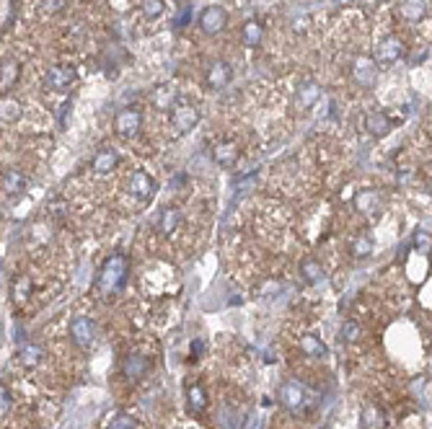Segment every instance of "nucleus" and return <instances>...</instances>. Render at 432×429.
Instances as JSON below:
<instances>
[{
    "label": "nucleus",
    "instance_id": "obj_37",
    "mask_svg": "<svg viewBox=\"0 0 432 429\" xmlns=\"http://www.w3.org/2000/svg\"><path fill=\"white\" fill-rule=\"evenodd\" d=\"M0 396H3V417H6V414L10 411V406H13V399H10V393L6 388L0 390Z\"/></svg>",
    "mask_w": 432,
    "mask_h": 429
},
{
    "label": "nucleus",
    "instance_id": "obj_21",
    "mask_svg": "<svg viewBox=\"0 0 432 429\" xmlns=\"http://www.w3.org/2000/svg\"><path fill=\"white\" fill-rule=\"evenodd\" d=\"M238 145L236 143H217L215 147H213V161H215L220 168H233L238 163Z\"/></svg>",
    "mask_w": 432,
    "mask_h": 429
},
{
    "label": "nucleus",
    "instance_id": "obj_27",
    "mask_svg": "<svg viewBox=\"0 0 432 429\" xmlns=\"http://www.w3.org/2000/svg\"><path fill=\"white\" fill-rule=\"evenodd\" d=\"M42 357H44V352H42V347H37V344H21L19 347V360L24 367H37L42 362Z\"/></svg>",
    "mask_w": 432,
    "mask_h": 429
},
{
    "label": "nucleus",
    "instance_id": "obj_9",
    "mask_svg": "<svg viewBox=\"0 0 432 429\" xmlns=\"http://www.w3.org/2000/svg\"><path fill=\"white\" fill-rule=\"evenodd\" d=\"M228 26V13L223 6H207L199 13V29L205 31L207 37H215L220 31H226Z\"/></svg>",
    "mask_w": 432,
    "mask_h": 429
},
{
    "label": "nucleus",
    "instance_id": "obj_6",
    "mask_svg": "<svg viewBox=\"0 0 432 429\" xmlns=\"http://www.w3.org/2000/svg\"><path fill=\"white\" fill-rule=\"evenodd\" d=\"M75 78H78V73L73 65H52L44 75V88L52 93H65L75 83Z\"/></svg>",
    "mask_w": 432,
    "mask_h": 429
},
{
    "label": "nucleus",
    "instance_id": "obj_23",
    "mask_svg": "<svg viewBox=\"0 0 432 429\" xmlns=\"http://www.w3.org/2000/svg\"><path fill=\"white\" fill-rule=\"evenodd\" d=\"M399 13L406 21H422L430 13V0H402L399 3Z\"/></svg>",
    "mask_w": 432,
    "mask_h": 429
},
{
    "label": "nucleus",
    "instance_id": "obj_4",
    "mask_svg": "<svg viewBox=\"0 0 432 429\" xmlns=\"http://www.w3.org/2000/svg\"><path fill=\"white\" fill-rule=\"evenodd\" d=\"M197 125H199V109H197L195 104L179 101L177 107L171 109V129H174L177 135H187Z\"/></svg>",
    "mask_w": 432,
    "mask_h": 429
},
{
    "label": "nucleus",
    "instance_id": "obj_8",
    "mask_svg": "<svg viewBox=\"0 0 432 429\" xmlns=\"http://www.w3.org/2000/svg\"><path fill=\"white\" fill-rule=\"evenodd\" d=\"M406 55V47H404V42L399 37H384V39L378 42V47H375V55L373 60L378 65H393V62H399V60Z\"/></svg>",
    "mask_w": 432,
    "mask_h": 429
},
{
    "label": "nucleus",
    "instance_id": "obj_2",
    "mask_svg": "<svg viewBox=\"0 0 432 429\" xmlns=\"http://www.w3.org/2000/svg\"><path fill=\"white\" fill-rule=\"evenodd\" d=\"M68 334H70V342L83 352H89L96 344V323L89 316H75L68 323Z\"/></svg>",
    "mask_w": 432,
    "mask_h": 429
},
{
    "label": "nucleus",
    "instance_id": "obj_18",
    "mask_svg": "<svg viewBox=\"0 0 432 429\" xmlns=\"http://www.w3.org/2000/svg\"><path fill=\"white\" fill-rule=\"evenodd\" d=\"M181 225V210L179 207H163L156 217V230L161 235H174Z\"/></svg>",
    "mask_w": 432,
    "mask_h": 429
},
{
    "label": "nucleus",
    "instance_id": "obj_1",
    "mask_svg": "<svg viewBox=\"0 0 432 429\" xmlns=\"http://www.w3.org/2000/svg\"><path fill=\"white\" fill-rule=\"evenodd\" d=\"M127 259L122 254H114L109 256L107 262H104V266L98 269V277H96V290L101 295H107V298H111L114 293H119L122 287H125V282H127Z\"/></svg>",
    "mask_w": 432,
    "mask_h": 429
},
{
    "label": "nucleus",
    "instance_id": "obj_36",
    "mask_svg": "<svg viewBox=\"0 0 432 429\" xmlns=\"http://www.w3.org/2000/svg\"><path fill=\"white\" fill-rule=\"evenodd\" d=\"M414 246H417L422 254H430L432 251V235L424 233V230H420V233L414 235Z\"/></svg>",
    "mask_w": 432,
    "mask_h": 429
},
{
    "label": "nucleus",
    "instance_id": "obj_22",
    "mask_svg": "<svg viewBox=\"0 0 432 429\" xmlns=\"http://www.w3.org/2000/svg\"><path fill=\"white\" fill-rule=\"evenodd\" d=\"M295 96H298V104L303 109H314L321 101V86L316 80H303L295 91Z\"/></svg>",
    "mask_w": 432,
    "mask_h": 429
},
{
    "label": "nucleus",
    "instance_id": "obj_10",
    "mask_svg": "<svg viewBox=\"0 0 432 429\" xmlns=\"http://www.w3.org/2000/svg\"><path fill=\"white\" fill-rule=\"evenodd\" d=\"M119 163H122V156H119L114 147H101L91 158V171L96 176H109L117 171Z\"/></svg>",
    "mask_w": 432,
    "mask_h": 429
},
{
    "label": "nucleus",
    "instance_id": "obj_11",
    "mask_svg": "<svg viewBox=\"0 0 432 429\" xmlns=\"http://www.w3.org/2000/svg\"><path fill=\"white\" fill-rule=\"evenodd\" d=\"M352 78L357 80V86L370 88L375 80H378V62H375L373 57H365V55L354 57V62H352Z\"/></svg>",
    "mask_w": 432,
    "mask_h": 429
},
{
    "label": "nucleus",
    "instance_id": "obj_31",
    "mask_svg": "<svg viewBox=\"0 0 432 429\" xmlns=\"http://www.w3.org/2000/svg\"><path fill=\"white\" fill-rule=\"evenodd\" d=\"M350 254L354 259H368V256L373 254V241L368 235H357L352 244H350Z\"/></svg>",
    "mask_w": 432,
    "mask_h": 429
},
{
    "label": "nucleus",
    "instance_id": "obj_32",
    "mask_svg": "<svg viewBox=\"0 0 432 429\" xmlns=\"http://www.w3.org/2000/svg\"><path fill=\"white\" fill-rule=\"evenodd\" d=\"M166 13V3L163 0H143V16L147 21H156Z\"/></svg>",
    "mask_w": 432,
    "mask_h": 429
},
{
    "label": "nucleus",
    "instance_id": "obj_26",
    "mask_svg": "<svg viewBox=\"0 0 432 429\" xmlns=\"http://www.w3.org/2000/svg\"><path fill=\"white\" fill-rule=\"evenodd\" d=\"M21 114H24L21 101H16L13 96H3V104H0V117H3V125H13V122H19Z\"/></svg>",
    "mask_w": 432,
    "mask_h": 429
},
{
    "label": "nucleus",
    "instance_id": "obj_33",
    "mask_svg": "<svg viewBox=\"0 0 432 429\" xmlns=\"http://www.w3.org/2000/svg\"><path fill=\"white\" fill-rule=\"evenodd\" d=\"M107 429H135V419H132L129 414H125V411H119V414H114V417L109 419Z\"/></svg>",
    "mask_w": 432,
    "mask_h": 429
},
{
    "label": "nucleus",
    "instance_id": "obj_15",
    "mask_svg": "<svg viewBox=\"0 0 432 429\" xmlns=\"http://www.w3.org/2000/svg\"><path fill=\"white\" fill-rule=\"evenodd\" d=\"M150 372V360L143 357V354H127L125 362H122V375L132 383H140Z\"/></svg>",
    "mask_w": 432,
    "mask_h": 429
},
{
    "label": "nucleus",
    "instance_id": "obj_19",
    "mask_svg": "<svg viewBox=\"0 0 432 429\" xmlns=\"http://www.w3.org/2000/svg\"><path fill=\"white\" fill-rule=\"evenodd\" d=\"M391 127H393L391 119L381 109H373V111L365 114V132H370L373 137H386L391 132Z\"/></svg>",
    "mask_w": 432,
    "mask_h": 429
},
{
    "label": "nucleus",
    "instance_id": "obj_13",
    "mask_svg": "<svg viewBox=\"0 0 432 429\" xmlns=\"http://www.w3.org/2000/svg\"><path fill=\"white\" fill-rule=\"evenodd\" d=\"M179 104V91L171 83H158L150 91V107H156L158 111H171Z\"/></svg>",
    "mask_w": 432,
    "mask_h": 429
},
{
    "label": "nucleus",
    "instance_id": "obj_12",
    "mask_svg": "<svg viewBox=\"0 0 432 429\" xmlns=\"http://www.w3.org/2000/svg\"><path fill=\"white\" fill-rule=\"evenodd\" d=\"M205 78H207V86L213 88V91H223L228 88L231 78H233V70L228 65L226 60H213L205 70Z\"/></svg>",
    "mask_w": 432,
    "mask_h": 429
},
{
    "label": "nucleus",
    "instance_id": "obj_14",
    "mask_svg": "<svg viewBox=\"0 0 432 429\" xmlns=\"http://www.w3.org/2000/svg\"><path fill=\"white\" fill-rule=\"evenodd\" d=\"M354 207H357V212L365 214L368 220H373V217L381 214L384 202H381V194H378V192H373V189H363V192H357V197H354Z\"/></svg>",
    "mask_w": 432,
    "mask_h": 429
},
{
    "label": "nucleus",
    "instance_id": "obj_34",
    "mask_svg": "<svg viewBox=\"0 0 432 429\" xmlns=\"http://www.w3.org/2000/svg\"><path fill=\"white\" fill-rule=\"evenodd\" d=\"M65 6H68V0H39V8L44 10L47 16H57V13H62Z\"/></svg>",
    "mask_w": 432,
    "mask_h": 429
},
{
    "label": "nucleus",
    "instance_id": "obj_16",
    "mask_svg": "<svg viewBox=\"0 0 432 429\" xmlns=\"http://www.w3.org/2000/svg\"><path fill=\"white\" fill-rule=\"evenodd\" d=\"M26 184H29V179H26V174H24V171H19V168H8V171H3V179H0L3 194H8V197L24 194Z\"/></svg>",
    "mask_w": 432,
    "mask_h": 429
},
{
    "label": "nucleus",
    "instance_id": "obj_17",
    "mask_svg": "<svg viewBox=\"0 0 432 429\" xmlns=\"http://www.w3.org/2000/svg\"><path fill=\"white\" fill-rule=\"evenodd\" d=\"M298 349L300 354H305L308 360H324L329 349H326V344L321 342V336L318 334H303L300 339H298Z\"/></svg>",
    "mask_w": 432,
    "mask_h": 429
},
{
    "label": "nucleus",
    "instance_id": "obj_25",
    "mask_svg": "<svg viewBox=\"0 0 432 429\" xmlns=\"http://www.w3.org/2000/svg\"><path fill=\"white\" fill-rule=\"evenodd\" d=\"M187 406L192 414H202L207 409V393L199 383H189L187 385Z\"/></svg>",
    "mask_w": 432,
    "mask_h": 429
},
{
    "label": "nucleus",
    "instance_id": "obj_24",
    "mask_svg": "<svg viewBox=\"0 0 432 429\" xmlns=\"http://www.w3.org/2000/svg\"><path fill=\"white\" fill-rule=\"evenodd\" d=\"M262 39H264V26H262L259 21L251 19L241 26V42H244V47L254 49L262 44Z\"/></svg>",
    "mask_w": 432,
    "mask_h": 429
},
{
    "label": "nucleus",
    "instance_id": "obj_20",
    "mask_svg": "<svg viewBox=\"0 0 432 429\" xmlns=\"http://www.w3.org/2000/svg\"><path fill=\"white\" fill-rule=\"evenodd\" d=\"M21 78V62L13 57H6L3 60V65H0V91H3V96H8V91Z\"/></svg>",
    "mask_w": 432,
    "mask_h": 429
},
{
    "label": "nucleus",
    "instance_id": "obj_29",
    "mask_svg": "<svg viewBox=\"0 0 432 429\" xmlns=\"http://www.w3.org/2000/svg\"><path fill=\"white\" fill-rule=\"evenodd\" d=\"M31 290H34V284H31V277L29 274H21L13 280V287H10V295H13V300L16 302H24L31 298Z\"/></svg>",
    "mask_w": 432,
    "mask_h": 429
},
{
    "label": "nucleus",
    "instance_id": "obj_35",
    "mask_svg": "<svg viewBox=\"0 0 432 429\" xmlns=\"http://www.w3.org/2000/svg\"><path fill=\"white\" fill-rule=\"evenodd\" d=\"M357 336H360V323L357 321H347L342 326V339L347 344H352V342H357Z\"/></svg>",
    "mask_w": 432,
    "mask_h": 429
},
{
    "label": "nucleus",
    "instance_id": "obj_5",
    "mask_svg": "<svg viewBox=\"0 0 432 429\" xmlns=\"http://www.w3.org/2000/svg\"><path fill=\"white\" fill-rule=\"evenodd\" d=\"M277 399H280V403H282L287 411H293V414H298V411H303L305 406H308V393H305V388L298 381L282 383L280 390H277Z\"/></svg>",
    "mask_w": 432,
    "mask_h": 429
},
{
    "label": "nucleus",
    "instance_id": "obj_30",
    "mask_svg": "<svg viewBox=\"0 0 432 429\" xmlns=\"http://www.w3.org/2000/svg\"><path fill=\"white\" fill-rule=\"evenodd\" d=\"M381 424H384V411L375 403H368L363 411V429H381Z\"/></svg>",
    "mask_w": 432,
    "mask_h": 429
},
{
    "label": "nucleus",
    "instance_id": "obj_3",
    "mask_svg": "<svg viewBox=\"0 0 432 429\" xmlns=\"http://www.w3.org/2000/svg\"><path fill=\"white\" fill-rule=\"evenodd\" d=\"M114 132L125 140H135L143 132V111L138 107L119 109L114 117Z\"/></svg>",
    "mask_w": 432,
    "mask_h": 429
},
{
    "label": "nucleus",
    "instance_id": "obj_7",
    "mask_svg": "<svg viewBox=\"0 0 432 429\" xmlns=\"http://www.w3.org/2000/svg\"><path fill=\"white\" fill-rule=\"evenodd\" d=\"M156 189H158L156 179L147 174V171L138 168V171H132V174H129V179H127V192L132 197H135V199H140V202H147L150 197L156 194Z\"/></svg>",
    "mask_w": 432,
    "mask_h": 429
},
{
    "label": "nucleus",
    "instance_id": "obj_28",
    "mask_svg": "<svg viewBox=\"0 0 432 429\" xmlns=\"http://www.w3.org/2000/svg\"><path fill=\"white\" fill-rule=\"evenodd\" d=\"M300 277H303L305 282H311V284H316V282H321L324 280V269H321V264L316 262V259H303L300 262Z\"/></svg>",
    "mask_w": 432,
    "mask_h": 429
}]
</instances>
